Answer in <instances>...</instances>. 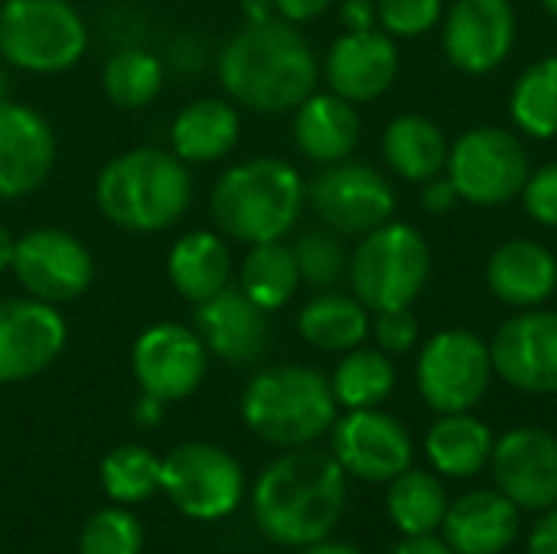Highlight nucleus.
I'll return each instance as SVG.
<instances>
[{
    "instance_id": "obj_30",
    "label": "nucleus",
    "mask_w": 557,
    "mask_h": 554,
    "mask_svg": "<svg viewBox=\"0 0 557 554\" xmlns=\"http://www.w3.org/2000/svg\"><path fill=\"white\" fill-rule=\"evenodd\" d=\"M300 268L290 251V245L281 242H261L248 245V255L238 268V291L255 300L261 310L274 313L294 300L300 291Z\"/></svg>"
},
{
    "instance_id": "obj_43",
    "label": "nucleus",
    "mask_w": 557,
    "mask_h": 554,
    "mask_svg": "<svg viewBox=\"0 0 557 554\" xmlns=\"http://www.w3.org/2000/svg\"><path fill=\"white\" fill-rule=\"evenodd\" d=\"M339 23L346 29H375L379 26V7L375 0H343L339 3Z\"/></svg>"
},
{
    "instance_id": "obj_24",
    "label": "nucleus",
    "mask_w": 557,
    "mask_h": 554,
    "mask_svg": "<svg viewBox=\"0 0 557 554\" xmlns=\"http://www.w3.org/2000/svg\"><path fill=\"white\" fill-rule=\"evenodd\" d=\"M359 137H362L359 108L330 88L307 95L294 108V144L317 167L352 157Z\"/></svg>"
},
{
    "instance_id": "obj_29",
    "label": "nucleus",
    "mask_w": 557,
    "mask_h": 554,
    "mask_svg": "<svg viewBox=\"0 0 557 554\" xmlns=\"http://www.w3.org/2000/svg\"><path fill=\"white\" fill-rule=\"evenodd\" d=\"M496 438L486 421H480L470 411H454V415H437V421L428 428L424 438V454L431 467L441 477L454 480H470L490 467Z\"/></svg>"
},
{
    "instance_id": "obj_26",
    "label": "nucleus",
    "mask_w": 557,
    "mask_h": 554,
    "mask_svg": "<svg viewBox=\"0 0 557 554\" xmlns=\"http://www.w3.org/2000/svg\"><path fill=\"white\" fill-rule=\"evenodd\" d=\"M232 271L235 264H232L228 242L209 229L186 232L183 238L173 242L166 255V278L173 291L193 307L225 291L232 284Z\"/></svg>"
},
{
    "instance_id": "obj_6",
    "label": "nucleus",
    "mask_w": 557,
    "mask_h": 554,
    "mask_svg": "<svg viewBox=\"0 0 557 554\" xmlns=\"http://www.w3.org/2000/svg\"><path fill=\"white\" fill-rule=\"evenodd\" d=\"M431 245L411 222L388 219L366 232L349 255V291L372 310L411 307L431 281Z\"/></svg>"
},
{
    "instance_id": "obj_45",
    "label": "nucleus",
    "mask_w": 557,
    "mask_h": 554,
    "mask_svg": "<svg viewBox=\"0 0 557 554\" xmlns=\"http://www.w3.org/2000/svg\"><path fill=\"white\" fill-rule=\"evenodd\" d=\"M392 554H454V549L444 542V539H434V535H414V539H405L398 542Z\"/></svg>"
},
{
    "instance_id": "obj_25",
    "label": "nucleus",
    "mask_w": 557,
    "mask_h": 554,
    "mask_svg": "<svg viewBox=\"0 0 557 554\" xmlns=\"http://www.w3.org/2000/svg\"><path fill=\"white\" fill-rule=\"evenodd\" d=\"M242 137V114L225 98H196L170 124V150L186 167L225 160Z\"/></svg>"
},
{
    "instance_id": "obj_37",
    "label": "nucleus",
    "mask_w": 557,
    "mask_h": 554,
    "mask_svg": "<svg viewBox=\"0 0 557 554\" xmlns=\"http://www.w3.org/2000/svg\"><path fill=\"white\" fill-rule=\"evenodd\" d=\"M144 526L124 506L98 509L78 535V554H140Z\"/></svg>"
},
{
    "instance_id": "obj_22",
    "label": "nucleus",
    "mask_w": 557,
    "mask_h": 554,
    "mask_svg": "<svg viewBox=\"0 0 557 554\" xmlns=\"http://www.w3.org/2000/svg\"><path fill=\"white\" fill-rule=\"evenodd\" d=\"M486 287L509 310L545 307L557 294V255L535 238H506L486 261Z\"/></svg>"
},
{
    "instance_id": "obj_15",
    "label": "nucleus",
    "mask_w": 557,
    "mask_h": 554,
    "mask_svg": "<svg viewBox=\"0 0 557 554\" xmlns=\"http://www.w3.org/2000/svg\"><path fill=\"white\" fill-rule=\"evenodd\" d=\"M493 372L525 395H557V310H516L490 340Z\"/></svg>"
},
{
    "instance_id": "obj_12",
    "label": "nucleus",
    "mask_w": 557,
    "mask_h": 554,
    "mask_svg": "<svg viewBox=\"0 0 557 554\" xmlns=\"http://www.w3.org/2000/svg\"><path fill=\"white\" fill-rule=\"evenodd\" d=\"M13 278L26 297L46 304H69L95 281V258L82 238L65 229H29L13 245Z\"/></svg>"
},
{
    "instance_id": "obj_39",
    "label": "nucleus",
    "mask_w": 557,
    "mask_h": 554,
    "mask_svg": "<svg viewBox=\"0 0 557 554\" xmlns=\"http://www.w3.org/2000/svg\"><path fill=\"white\" fill-rule=\"evenodd\" d=\"M369 336H372V343H375L382 353H388V356H405V353H411V349L421 343V323H418V317L411 313V307H401V310H379V313H372Z\"/></svg>"
},
{
    "instance_id": "obj_34",
    "label": "nucleus",
    "mask_w": 557,
    "mask_h": 554,
    "mask_svg": "<svg viewBox=\"0 0 557 554\" xmlns=\"http://www.w3.org/2000/svg\"><path fill=\"white\" fill-rule=\"evenodd\" d=\"M163 78H166L163 59L134 42L111 52L101 69V88H104L108 101L117 108H127V111L147 108L160 95Z\"/></svg>"
},
{
    "instance_id": "obj_7",
    "label": "nucleus",
    "mask_w": 557,
    "mask_h": 554,
    "mask_svg": "<svg viewBox=\"0 0 557 554\" xmlns=\"http://www.w3.org/2000/svg\"><path fill=\"white\" fill-rule=\"evenodd\" d=\"M88 23L69 0H3L0 59L20 72H69L88 49Z\"/></svg>"
},
{
    "instance_id": "obj_27",
    "label": "nucleus",
    "mask_w": 557,
    "mask_h": 554,
    "mask_svg": "<svg viewBox=\"0 0 557 554\" xmlns=\"http://www.w3.org/2000/svg\"><path fill=\"white\" fill-rule=\"evenodd\" d=\"M450 140L444 127L424 114H398L382 131V157L405 183H428L447 170Z\"/></svg>"
},
{
    "instance_id": "obj_49",
    "label": "nucleus",
    "mask_w": 557,
    "mask_h": 554,
    "mask_svg": "<svg viewBox=\"0 0 557 554\" xmlns=\"http://www.w3.org/2000/svg\"><path fill=\"white\" fill-rule=\"evenodd\" d=\"M13 245H16V238L0 225V274L10 271V264H13Z\"/></svg>"
},
{
    "instance_id": "obj_48",
    "label": "nucleus",
    "mask_w": 557,
    "mask_h": 554,
    "mask_svg": "<svg viewBox=\"0 0 557 554\" xmlns=\"http://www.w3.org/2000/svg\"><path fill=\"white\" fill-rule=\"evenodd\" d=\"M304 554H362L359 549H352V545H346V542H330V539H323V542H317V545H307Z\"/></svg>"
},
{
    "instance_id": "obj_5",
    "label": "nucleus",
    "mask_w": 557,
    "mask_h": 554,
    "mask_svg": "<svg viewBox=\"0 0 557 554\" xmlns=\"http://www.w3.org/2000/svg\"><path fill=\"white\" fill-rule=\"evenodd\" d=\"M330 379L310 366H271L242 392V421L274 447H310L336 424Z\"/></svg>"
},
{
    "instance_id": "obj_36",
    "label": "nucleus",
    "mask_w": 557,
    "mask_h": 554,
    "mask_svg": "<svg viewBox=\"0 0 557 554\" xmlns=\"http://www.w3.org/2000/svg\"><path fill=\"white\" fill-rule=\"evenodd\" d=\"M297 268H300V281L317 287V291H330L336 287L346 271H349V251L343 245V235H336L333 229H310L304 232L294 245H290Z\"/></svg>"
},
{
    "instance_id": "obj_41",
    "label": "nucleus",
    "mask_w": 557,
    "mask_h": 554,
    "mask_svg": "<svg viewBox=\"0 0 557 554\" xmlns=\"http://www.w3.org/2000/svg\"><path fill=\"white\" fill-rule=\"evenodd\" d=\"M457 202H460V196H457V186L450 183L447 173H441V176L421 183V209H424L428 216H437V219H441V216H450Z\"/></svg>"
},
{
    "instance_id": "obj_20",
    "label": "nucleus",
    "mask_w": 557,
    "mask_h": 554,
    "mask_svg": "<svg viewBox=\"0 0 557 554\" xmlns=\"http://www.w3.org/2000/svg\"><path fill=\"white\" fill-rule=\"evenodd\" d=\"M55 167L52 124L23 101H0V199L36 193Z\"/></svg>"
},
{
    "instance_id": "obj_38",
    "label": "nucleus",
    "mask_w": 557,
    "mask_h": 554,
    "mask_svg": "<svg viewBox=\"0 0 557 554\" xmlns=\"http://www.w3.org/2000/svg\"><path fill=\"white\" fill-rule=\"evenodd\" d=\"M379 29L392 39H421L444 20V0H375Z\"/></svg>"
},
{
    "instance_id": "obj_16",
    "label": "nucleus",
    "mask_w": 557,
    "mask_h": 554,
    "mask_svg": "<svg viewBox=\"0 0 557 554\" xmlns=\"http://www.w3.org/2000/svg\"><path fill=\"white\" fill-rule=\"evenodd\" d=\"M333 457L346 477L392 483L414 460L408 428L382 408H356L333 424Z\"/></svg>"
},
{
    "instance_id": "obj_32",
    "label": "nucleus",
    "mask_w": 557,
    "mask_h": 554,
    "mask_svg": "<svg viewBox=\"0 0 557 554\" xmlns=\"http://www.w3.org/2000/svg\"><path fill=\"white\" fill-rule=\"evenodd\" d=\"M512 127L532 140L557 137V56L529 62L509 91Z\"/></svg>"
},
{
    "instance_id": "obj_19",
    "label": "nucleus",
    "mask_w": 557,
    "mask_h": 554,
    "mask_svg": "<svg viewBox=\"0 0 557 554\" xmlns=\"http://www.w3.org/2000/svg\"><path fill=\"white\" fill-rule=\"evenodd\" d=\"M398 39L385 29H346L323 59L326 88L352 104L379 101L398 78Z\"/></svg>"
},
{
    "instance_id": "obj_35",
    "label": "nucleus",
    "mask_w": 557,
    "mask_h": 554,
    "mask_svg": "<svg viewBox=\"0 0 557 554\" xmlns=\"http://www.w3.org/2000/svg\"><path fill=\"white\" fill-rule=\"evenodd\" d=\"M160 470L163 460L153 451L140 444H121L101 460V487L117 506H137L160 493Z\"/></svg>"
},
{
    "instance_id": "obj_23",
    "label": "nucleus",
    "mask_w": 557,
    "mask_h": 554,
    "mask_svg": "<svg viewBox=\"0 0 557 554\" xmlns=\"http://www.w3.org/2000/svg\"><path fill=\"white\" fill-rule=\"evenodd\" d=\"M441 529L454 554H503L519 539V506L499 490H473L447 506Z\"/></svg>"
},
{
    "instance_id": "obj_50",
    "label": "nucleus",
    "mask_w": 557,
    "mask_h": 554,
    "mask_svg": "<svg viewBox=\"0 0 557 554\" xmlns=\"http://www.w3.org/2000/svg\"><path fill=\"white\" fill-rule=\"evenodd\" d=\"M7 91H10V75H7V69H0V101L7 98Z\"/></svg>"
},
{
    "instance_id": "obj_28",
    "label": "nucleus",
    "mask_w": 557,
    "mask_h": 554,
    "mask_svg": "<svg viewBox=\"0 0 557 554\" xmlns=\"http://www.w3.org/2000/svg\"><path fill=\"white\" fill-rule=\"evenodd\" d=\"M372 310L346 291H320L297 313V333L320 353H349L369 340Z\"/></svg>"
},
{
    "instance_id": "obj_46",
    "label": "nucleus",
    "mask_w": 557,
    "mask_h": 554,
    "mask_svg": "<svg viewBox=\"0 0 557 554\" xmlns=\"http://www.w3.org/2000/svg\"><path fill=\"white\" fill-rule=\"evenodd\" d=\"M134 421H137L140 428H153V424H160V421H163V402H160V398H153V395H144V392H140V402H137V408H134Z\"/></svg>"
},
{
    "instance_id": "obj_2",
    "label": "nucleus",
    "mask_w": 557,
    "mask_h": 554,
    "mask_svg": "<svg viewBox=\"0 0 557 554\" xmlns=\"http://www.w3.org/2000/svg\"><path fill=\"white\" fill-rule=\"evenodd\" d=\"M346 470L317 447H290L264 467L251 490L258 529L287 549H307L333 535L346 509Z\"/></svg>"
},
{
    "instance_id": "obj_3",
    "label": "nucleus",
    "mask_w": 557,
    "mask_h": 554,
    "mask_svg": "<svg viewBox=\"0 0 557 554\" xmlns=\"http://www.w3.org/2000/svg\"><path fill=\"white\" fill-rule=\"evenodd\" d=\"M193 199L189 167L163 147H134L111 157L95 180L98 212L137 235L173 229Z\"/></svg>"
},
{
    "instance_id": "obj_11",
    "label": "nucleus",
    "mask_w": 557,
    "mask_h": 554,
    "mask_svg": "<svg viewBox=\"0 0 557 554\" xmlns=\"http://www.w3.org/2000/svg\"><path fill=\"white\" fill-rule=\"evenodd\" d=\"M307 206L317 219L343 238H362L366 232L395 219L398 196L385 173L359 160H339L320 167L307 183Z\"/></svg>"
},
{
    "instance_id": "obj_1",
    "label": "nucleus",
    "mask_w": 557,
    "mask_h": 554,
    "mask_svg": "<svg viewBox=\"0 0 557 554\" xmlns=\"http://www.w3.org/2000/svg\"><path fill=\"white\" fill-rule=\"evenodd\" d=\"M215 75L232 104L255 114H287L317 91L320 59L294 23L274 16L235 29L219 49Z\"/></svg>"
},
{
    "instance_id": "obj_33",
    "label": "nucleus",
    "mask_w": 557,
    "mask_h": 554,
    "mask_svg": "<svg viewBox=\"0 0 557 554\" xmlns=\"http://www.w3.org/2000/svg\"><path fill=\"white\" fill-rule=\"evenodd\" d=\"M398 372L388 353L379 346H356L343 353L330 376V389L339 408L356 411V408H379L392 392H395Z\"/></svg>"
},
{
    "instance_id": "obj_17",
    "label": "nucleus",
    "mask_w": 557,
    "mask_h": 554,
    "mask_svg": "<svg viewBox=\"0 0 557 554\" xmlns=\"http://www.w3.org/2000/svg\"><path fill=\"white\" fill-rule=\"evenodd\" d=\"M69 327L55 304L36 297L0 300V385L46 372L65 349Z\"/></svg>"
},
{
    "instance_id": "obj_31",
    "label": "nucleus",
    "mask_w": 557,
    "mask_h": 554,
    "mask_svg": "<svg viewBox=\"0 0 557 554\" xmlns=\"http://www.w3.org/2000/svg\"><path fill=\"white\" fill-rule=\"evenodd\" d=\"M388 519L405 539L414 535H434L447 516V490L431 470H414L408 467L388 483Z\"/></svg>"
},
{
    "instance_id": "obj_51",
    "label": "nucleus",
    "mask_w": 557,
    "mask_h": 554,
    "mask_svg": "<svg viewBox=\"0 0 557 554\" xmlns=\"http://www.w3.org/2000/svg\"><path fill=\"white\" fill-rule=\"evenodd\" d=\"M539 3L545 7V13H548V16H555L557 20V0H539Z\"/></svg>"
},
{
    "instance_id": "obj_14",
    "label": "nucleus",
    "mask_w": 557,
    "mask_h": 554,
    "mask_svg": "<svg viewBox=\"0 0 557 554\" xmlns=\"http://www.w3.org/2000/svg\"><path fill=\"white\" fill-rule=\"evenodd\" d=\"M209 369V349L196 330L183 323H153L147 327L131 349V372L144 395L166 402L189 398Z\"/></svg>"
},
{
    "instance_id": "obj_10",
    "label": "nucleus",
    "mask_w": 557,
    "mask_h": 554,
    "mask_svg": "<svg viewBox=\"0 0 557 554\" xmlns=\"http://www.w3.org/2000/svg\"><path fill=\"white\" fill-rule=\"evenodd\" d=\"M160 493L196 522H219L232 516L245 496L242 464L206 441H189L163 457Z\"/></svg>"
},
{
    "instance_id": "obj_21",
    "label": "nucleus",
    "mask_w": 557,
    "mask_h": 554,
    "mask_svg": "<svg viewBox=\"0 0 557 554\" xmlns=\"http://www.w3.org/2000/svg\"><path fill=\"white\" fill-rule=\"evenodd\" d=\"M196 333L206 349L228 366H255L271 349V313L235 284L196 304Z\"/></svg>"
},
{
    "instance_id": "obj_47",
    "label": "nucleus",
    "mask_w": 557,
    "mask_h": 554,
    "mask_svg": "<svg viewBox=\"0 0 557 554\" xmlns=\"http://www.w3.org/2000/svg\"><path fill=\"white\" fill-rule=\"evenodd\" d=\"M242 13H245V23H261V20L277 16L274 0H242Z\"/></svg>"
},
{
    "instance_id": "obj_9",
    "label": "nucleus",
    "mask_w": 557,
    "mask_h": 554,
    "mask_svg": "<svg viewBox=\"0 0 557 554\" xmlns=\"http://www.w3.org/2000/svg\"><path fill=\"white\" fill-rule=\"evenodd\" d=\"M493 379L496 372H493L490 340H483L473 330L463 327L441 330L418 353V366H414L418 395L437 415L473 411L486 398Z\"/></svg>"
},
{
    "instance_id": "obj_40",
    "label": "nucleus",
    "mask_w": 557,
    "mask_h": 554,
    "mask_svg": "<svg viewBox=\"0 0 557 554\" xmlns=\"http://www.w3.org/2000/svg\"><path fill=\"white\" fill-rule=\"evenodd\" d=\"M519 199L532 222L557 229V160L529 173V183Z\"/></svg>"
},
{
    "instance_id": "obj_42",
    "label": "nucleus",
    "mask_w": 557,
    "mask_h": 554,
    "mask_svg": "<svg viewBox=\"0 0 557 554\" xmlns=\"http://www.w3.org/2000/svg\"><path fill=\"white\" fill-rule=\"evenodd\" d=\"M336 0H274V10L281 20L300 26V23H310L317 16H323Z\"/></svg>"
},
{
    "instance_id": "obj_44",
    "label": "nucleus",
    "mask_w": 557,
    "mask_h": 554,
    "mask_svg": "<svg viewBox=\"0 0 557 554\" xmlns=\"http://www.w3.org/2000/svg\"><path fill=\"white\" fill-rule=\"evenodd\" d=\"M525 554H557V506L545 509V516L529 532Z\"/></svg>"
},
{
    "instance_id": "obj_8",
    "label": "nucleus",
    "mask_w": 557,
    "mask_h": 554,
    "mask_svg": "<svg viewBox=\"0 0 557 554\" xmlns=\"http://www.w3.org/2000/svg\"><path fill=\"white\" fill-rule=\"evenodd\" d=\"M444 173L457 186L460 202L496 209L522 196L532 173V157L519 131L476 124L450 144Z\"/></svg>"
},
{
    "instance_id": "obj_18",
    "label": "nucleus",
    "mask_w": 557,
    "mask_h": 554,
    "mask_svg": "<svg viewBox=\"0 0 557 554\" xmlns=\"http://www.w3.org/2000/svg\"><path fill=\"white\" fill-rule=\"evenodd\" d=\"M496 490L519 509L545 513L557 506V438L545 428L506 431L490 457Z\"/></svg>"
},
{
    "instance_id": "obj_4",
    "label": "nucleus",
    "mask_w": 557,
    "mask_h": 554,
    "mask_svg": "<svg viewBox=\"0 0 557 554\" xmlns=\"http://www.w3.org/2000/svg\"><path fill=\"white\" fill-rule=\"evenodd\" d=\"M307 206V180L281 157H248L212 186V219L242 245L287 238Z\"/></svg>"
},
{
    "instance_id": "obj_13",
    "label": "nucleus",
    "mask_w": 557,
    "mask_h": 554,
    "mask_svg": "<svg viewBox=\"0 0 557 554\" xmlns=\"http://www.w3.org/2000/svg\"><path fill=\"white\" fill-rule=\"evenodd\" d=\"M519 16L512 0H454L441 20V49L463 75L496 72L516 49Z\"/></svg>"
}]
</instances>
